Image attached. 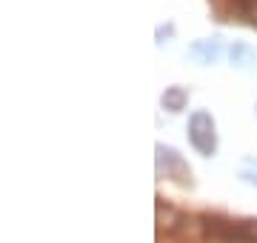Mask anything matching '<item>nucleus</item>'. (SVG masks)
<instances>
[{"label": "nucleus", "mask_w": 257, "mask_h": 243, "mask_svg": "<svg viewBox=\"0 0 257 243\" xmlns=\"http://www.w3.org/2000/svg\"><path fill=\"white\" fill-rule=\"evenodd\" d=\"M189 143L203 158H211L217 152V126H214V117L206 109H197L189 117Z\"/></svg>", "instance_id": "nucleus-1"}, {"label": "nucleus", "mask_w": 257, "mask_h": 243, "mask_svg": "<svg viewBox=\"0 0 257 243\" xmlns=\"http://www.w3.org/2000/svg\"><path fill=\"white\" fill-rule=\"evenodd\" d=\"M155 152H157V172H160V175L177 180V183H189V180H192V169L186 166V160L180 158L172 146L157 143Z\"/></svg>", "instance_id": "nucleus-2"}, {"label": "nucleus", "mask_w": 257, "mask_h": 243, "mask_svg": "<svg viewBox=\"0 0 257 243\" xmlns=\"http://www.w3.org/2000/svg\"><path fill=\"white\" fill-rule=\"evenodd\" d=\"M223 55V40L220 38H206L192 43L189 49V57L197 60V63H217V57Z\"/></svg>", "instance_id": "nucleus-3"}, {"label": "nucleus", "mask_w": 257, "mask_h": 243, "mask_svg": "<svg viewBox=\"0 0 257 243\" xmlns=\"http://www.w3.org/2000/svg\"><path fill=\"white\" fill-rule=\"evenodd\" d=\"M229 60L237 69H251V66H257V52H254V46H248V43L240 40V43L229 46Z\"/></svg>", "instance_id": "nucleus-4"}, {"label": "nucleus", "mask_w": 257, "mask_h": 243, "mask_svg": "<svg viewBox=\"0 0 257 243\" xmlns=\"http://www.w3.org/2000/svg\"><path fill=\"white\" fill-rule=\"evenodd\" d=\"M186 103H189V92L183 86H169L163 94H160V106L166 112H183Z\"/></svg>", "instance_id": "nucleus-5"}, {"label": "nucleus", "mask_w": 257, "mask_h": 243, "mask_svg": "<svg viewBox=\"0 0 257 243\" xmlns=\"http://www.w3.org/2000/svg\"><path fill=\"white\" fill-rule=\"evenodd\" d=\"M240 178L251 186H257V158H246L240 163Z\"/></svg>", "instance_id": "nucleus-6"}, {"label": "nucleus", "mask_w": 257, "mask_h": 243, "mask_svg": "<svg viewBox=\"0 0 257 243\" xmlns=\"http://www.w3.org/2000/svg\"><path fill=\"white\" fill-rule=\"evenodd\" d=\"M237 9L243 12V18L257 29V0H237Z\"/></svg>", "instance_id": "nucleus-7"}, {"label": "nucleus", "mask_w": 257, "mask_h": 243, "mask_svg": "<svg viewBox=\"0 0 257 243\" xmlns=\"http://www.w3.org/2000/svg\"><path fill=\"white\" fill-rule=\"evenodd\" d=\"M172 35H175V26H172V23H169V26H160L157 29V43H166Z\"/></svg>", "instance_id": "nucleus-8"}]
</instances>
